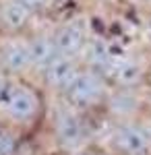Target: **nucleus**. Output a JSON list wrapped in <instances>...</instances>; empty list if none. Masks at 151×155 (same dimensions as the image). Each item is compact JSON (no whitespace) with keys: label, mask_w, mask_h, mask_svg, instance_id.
Here are the masks:
<instances>
[{"label":"nucleus","mask_w":151,"mask_h":155,"mask_svg":"<svg viewBox=\"0 0 151 155\" xmlns=\"http://www.w3.org/2000/svg\"><path fill=\"white\" fill-rule=\"evenodd\" d=\"M114 87H126V89H143L147 83V71L135 58H120L116 56L112 68L108 72Z\"/></svg>","instance_id":"obj_11"},{"label":"nucleus","mask_w":151,"mask_h":155,"mask_svg":"<svg viewBox=\"0 0 151 155\" xmlns=\"http://www.w3.org/2000/svg\"><path fill=\"white\" fill-rule=\"evenodd\" d=\"M0 74L33 77L29 33H17V35L0 33Z\"/></svg>","instance_id":"obj_5"},{"label":"nucleus","mask_w":151,"mask_h":155,"mask_svg":"<svg viewBox=\"0 0 151 155\" xmlns=\"http://www.w3.org/2000/svg\"><path fill=\"white\" fill-rule=\"evenodd\" d=\"M70 155H112L108 149H106L104 145H99L97 141L91 145H87L85 149H81V151H77V153H70Z\"/></svg>","instance_id":"obj_15"},{"label":"nucleus","mask_w":151,"mask_h":155,"mask_svg":"<svg viewBox=\"0 0 151 155\" xmlns=\"http://www.w3.org/2000/svg\"><path fill=\"white\" fill-rule=\"evenodd\" d=\"M37 19L23 0H0V33H29Z\"/></svg>","instance_id":"obj_9"},{"label":"nucleus","mask_w":151,"mask_h":155,"mask_svg":"<svg viewBox=\"0 0 151 155\" xmlns=\"http://www.w3.org/2000/svg\"><path fill=\"white\" fill-rule=\"evenodd\" d=\"M116 60V54L112 52V48L108 46V41L102 39V37H89L87 46L81 54V62L83 66H91L95 71H102V72H110L112 64Z\"/></svg>","instance_id":"obj_12"},{"label":"nucleus","mask_w":151,"mask_h":155,"mask_svg":"<svg viewBox=\"0 0 151 155\" xmlns=\"http://www.w3.org/2000/svg\"><path fill=\"white\" fill-rule=\"evenodd\" d=\"M0 126H2V120H0Z\"/></svg>","instance_id":"obj_17"},{"label":"nucleus","mask_w":151,"mask_h":155,"mask_svg":"<svg viewBox=\"0 0 151 155\" xmlns=\"http://www.w3.org/2000/svg\"><path fill=\"white\" fill-rule=\"evenodd\" d=\"M27 139L29 137L23 134L19 128L2 124L0 126V155H21Z\"/></svg>","instance_id":"obj_13"},{"label":"nucleus","mask_w":151,"mask_h":155,"mask_svg":"<svg viewBox=\"0 0 151 155\" xmlns=\"http://www.w3.org/2000/svg\"><path fill=\"white\" fill-rule=\"evenodd\" d=\"M23 2L37 15V17L46 15L48 8H50V4H52V0H23Z\"/></svg>","instance_id":"obj_14"},{"label":"nucleus","mask_w":151,"mask_h":155,"mask_svg":"<svg viewBox=\"0 0 151 155\" xmlns=\"http://www.w3.org/2000/svg\"><path fill=\"white\" fill-rule=\"evenodd\" d=\"M52 33H54V44H56L58 54L72 56V58H79V60H81L83 50L87 46L89 37H91L87 21L83 17H70L66 21L54 25Z\"/></svg>","instance_id":"obj_6"},{"label":"nucleus","mask_w":151,"mask_h":155,"mask_svg":"<svg viewBox=\"0 0 151 155\" xmlns=\"http://www.w3.org/2000/svg\"><path fill=\"white\" fill-rule=\"evenodd\" d=\"M99 145L112 155H151V130L143 116L108 120L104 141Z\"/></svg>","instance_id":"obj_4"},{"label":"nucleus","mask_w":151,"mask_h":155,"mask_svg":"<svg viewBox=\"0 0 151 155\" xmlns=\"http://www.w3.org/2000/svg\"><path fill=\"white\" fill-rule=\"evenodd\" d=\"M50 107V95L42 83L31 77L0 74V120L2 124L15 126L29 139L44 122Z\"/></svg>","instance_id":"obj_1"},{"label":"nucleus","mask_w":151,"mask_h":155,"mask_svg":"<svg viewBox=\"0 0 151 155\" xmlns=\"http://www.w3.org/2000/svg\"><path fill=\"white\" fill-rule=\"evenodd\" d=\"M81 66L83 62L79 58L58 54L46 66V71L39 74V83H42V87L46 89V93L50 97H60L69 89V85L77 77V72L81 71Z\"/></svg>","instance_id":"obj_8"},{"label":"nucleus","mask_w":151,"mask_h":155,"mask_svg":"<svg viewBox=\"0 0 151 155\" xmlns=\"http://www.w3.org/2000/svg\"><path fill=\"white\" fill-rule=\"evenodd\" d=\"M95 118L66 104L62 97H52L44 126L48 128L50 143L60 155H70L95 143Z\"/></svg>","instance_id":"obj_2"},{"label":"nucleus","mask_w":151,"mask_h":155,"mask_svg":"<svg viewBox=\"0 0 151 155\" xmlns=\"http://www.w3.org/2000/svg\"><path fill=\"white\" fill-rule=\"evenodd\" d=\"M29 52H31L33 74L39 79V74L46 71V66L58 56V50H56V44H54L52 27L31 29V31H29Z\"/></svg>","instance_id":"obj_10"},{"label":"nucleus","mask_w":151,"mask_h":155,"mask_svg":"<svg viewBox=\"0 0 151 155\" xmlns=\"http://www.w3.org/2000/svg\"><path fill=\"white\" fill-rule=\"evenodd\" d=\"M112 87L114 85L106 72L95 71L91 66H81V71L77 72V77L69 85V89L60 97L72 107L99 118V116H104Z\"/></svg>","instance_id":"obj_3"},{"label":"nucleus","mask_w":151,"mask_h":155,"mask_svg":"<svg viewBox=\"0 0 151 155\" xmlns=\"http://www.w3.org/2000/svg\"><path fill=\"white\" fill-rule=\"evenodd\" d=\"M143 120H145V122H147V126H149V130H151V106L147 107V112H145V114H143Z\"/></svg>","instance_id":"obj_16"},{"label":"nucleus","mask_w":151,"mask_h":155,"mask_svg":"<svg viewBox=\"0 0 151 155\" xmlns=\"http://www.w3.org/2000/svg\"><path fill=\"white\" fill-rule=\"evenodd\" d=\"M149 104L145 101L143 89H126V87H112L108 97L104 116L106 120H126L139 118L147 112Z\"/></svg>","instance_id":"obj_7"}]
</instances>
